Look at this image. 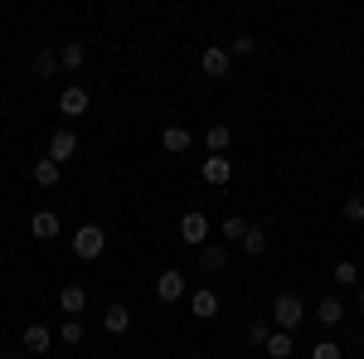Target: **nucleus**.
<instances>
[{
	"label": "nucleus",
	"mask_w": 364,
	"mask_h": 359,
	"mask_svg": "<svg viewBox=\"0 0 364 359\" xmlns=\"http://www.w3.org/2000/svg\"><path fill=\"white\" fill-rule=\"evenodd\" d=\"M272 321H277V331H296V326H301V321H306V301H301V296H296V291H282L277 301H272Z\"/></svg>",
	"instance_id": "obj_1"
},
{
	"label": "nucleus",
	"mask_w": 364,
	"mask_h": 359,
	"mask_svg": "<svg viewBox=\"0 0 364 359\" xmlns=\"http://www.w3.org/2000/svg\"><path fill=\"white\" fill-rule=\"evenodd\" d=\"M102 248H107V233H102L97 223H83V228L73 233V257L92 262V257H102Z\"/></svg>",
	"instance_id": "obj_2"
},
{
	"label": "nucleus",
	"mask_w": 364,
	"mask_h": 359,
	"mask_svg": "<svg viewBox=\"0 0 364 359\" xmlns=\"http://www.w3.org/2000/svg\"><path fill=\"white\" fill-rule=\"evenodd\" d=\"M180 243H185V248H204V243H209V219H204L199 209H190V214L180 219Z\"/></svg>",
	"instance_id": "obj_3"
},
{
	"label": "nucleus",
	"mask_w": 364,
	"mask_h": 359,
	"mask_svg": "<svg viewBox=\"0 0 364 359\" xmlns=\"http://www.w3.org/2000/svg\"><path fill=\"white\" fill-rule=\"evenodd\" d=\"M228 63H233V54H228V49H219V44H209V49L199 54V68H204L209 78H228Z\"/></svg>",
	"instance_id": "obj_4"
},
{
	"label": "nucleus",
	"mask_w": 364,
	"mask_h": 359,
	"mask_svg": "<svg viewBox=\"0 0 364 359\" xmlns=\"http://www.w3.org/2000/svg\"><path fill=\"white\" fill-rule=\"evenodd\" d=\"M73 151H78V136H73L68 127H58L54 136H49V161L63 166V161H73Z\"/></svg>",
	"instance_id": "obj_5"
},
{
	"label": "nucleus",
	"mask_w": 364,
	"mask_h": 359,
	"mask_svg": "<svg viewBox=\"0 0 364 359\" xmlns=\"http://www.w3.org/2000/svg\"><path fill=\"white\" fill-rule=\"evenodd\" d=\"M58 112H63V117H83L87 112V87L68 83L63 92H58Z\"/></svg>",
	"instance_id": "obj_6"
},
{
	"label": "nucleus",
	"mask_w": 364,
	"mask_h": 359,
	"mask_svg": "<svg viewBox=\"0 0 364 359\" xmlns=\"http://www.w3.org/2000/svg\"><path fill=\"white\" fill-rule=\"evenodd\" d=\"M199 175H204V185H228L233 180V166H228V156H204Z\"/></svg>",
	"instance_id": "obj_7"
},
{
	"label": "nucleus",
	"mask_w": 364,
	"mask_h": 359,
	"mask_svg": "<svg viewBox=\"0 0 364 359\" xmlns=\"http://www.w3.org/2000/svg\"><path fill=\"white\" fill-rule=\"evenodd\" d=\"M199 267H204V272H224L228 267V248L224 243H204V248H199Z\"/></svg>",
	"instance_id": "obj_8"
},
{
	"label": "nucleus",
	"mask_w": 364,
	"mask_h": 359,
	"mask_svg": "<svg viewBox=\"0 0 364 359\" xmlns=\"http://www.w3.org/2000/svg\"><path fill=\"white\" fill-rule=\"evenodd\" d=\"M49 345H54L49 326H25V340H20V350H29V355H44Z\"/></svg>",
	"instance_id": "obj_9"
},
{
	"label": "nucleus",
	"mask_w": 364,
	"mask_h": 359,
	"mask_svg": "<svg viewBox=\"0 0 364 359\" xmlns=\"http://www.w3.org/2000/svg\"><path fill=\"white\" fill-rule=\"evenodd\" d=\"M156 296H161V301H180V296H185V272H161Z\"/></svg>",
	"instance_id": "obj_10"
},
{
	"label": "nucleus",
	"mask_w": 364,
	"mask_h": 359,
	"mask_svg": "<svg viewBox=\"0 0 364 359\" xmlns=\"http://www.w3.org/2000/svg\"><path fill=\"white\" fill-rule=\"evenodd\" d=\"M87 306V296H83V286H63L58 291V311H68V321H78V311Z\"/></svg>",
	"instance_id": "obj_11"
},
{
	"label": "nucleus",
	"mask_w": 364,
	"mask_h": 359,
	"mask_svg": "<svg viewBox=\"0 0 364 359\" xmlns=\"http://www.w3.org/2000/svg\"><path fill=\"white\" fill-rule=\"evenodd\" d=\"M102 326L112 335H127L132 331V311H127V306H107V311H102Z\"/></svg>",
	"instance_id": "obj_12"
},
{
	"label": "nucleus",
	"mask_w": 364,
	"mask_h": 359,
	"mask_svg": "<svg viewBox=\"0 0 364 359\" xmlns=\"http://www.w3.org/2000/svg\"><path fill=\"white\" fill-rule=\"evenodd\" d=\"M58 63H63V68H83L87 63V44L83 39H68V44L58 49Z\"/></svg>",
	"instance_id": "obj_13"
},
{
	"label": "nucleus",
	"mask_w": 364,
	"mask_h": 359,
	"mask_svg": "<svg viewBox=\"0 0 364 359\" xmlns=\"http://www.w3.org/2000/svg\"><path fill=\"white\" fill-rule=\"evenodd\" d=\"M29 233H34V238H54L58 233V214L54 209H39V214L29 219Z\"/></svg>",
	"instance_id": "obj_14"
},
{
	"label": "nucleus",
	"mask_w": 364,
	"mask_h": 359,
	"mask_svg": "<svg viewBox=\"0 0 364 359\" xmlns=\"http://www.w3.org/2000/svg\"><path fill=\"white\" fill-rule=\"evenodd\" d=\"M190 311H195L199 321H214V316H219V296H214V291H195V296H190Z\"/></svg>",
	"instance_id": "obj_15"
},
{
	"label": "nucleus",
	"mask_w": 364,
	"mask_h": 359,
	"mask_svg": "<svg viewBox=\"0 0 364 359\" xmlns=\"http://www.w3.org/2000/svg\"><path fill=\"white\" fill-rule=\"evenodd\" d=\"M316 321H321V326H340V321H345V301H340V296H326V301L316 306Z\"/></svg>",
	"instance_id": "obj_16"
},
{
	"label": "nucleus",
	"mask_w": 364,
	"mask_h": 359,
	"mask_svg": "<svg viewBox=\"0 0 364 359\" xmlns=\"http://www.w3.org/2000/svg\"><path fill=\"white\" fill-rule=\"evenodd\" d=\"M190 127H166V132H161V146H166V151H175V156H180V151H190Z\"/></svg>",
	"instance_id": "obj_17"
},
{
	"label": "nucleus",
	"mask_w": 364,
	"mask_h": 359,
	"mask_svg": "<svg viewBox=\"0 0 364 359\" xmlns=\"http://www.w3.org/2000/svg\"><path fill=\"white\" fill-rule=\"evenodd\" d=\"M228 141H233V132H228L224 122H214V127H209V132H204V146H209V151H214V156H224V151H228Z\"/></svg>",
	"instance_id": "obj_18"
},
{
	"label": "nucleus",
	"mask_w": 364,
	"mask_h": 359,
	"mask_svg": "<svg viewBox=\"0 0 364 359\" xmlns=\"http://www.w3.org/2000/svg\"><path fill=\"white\" fill-rule=\"evenodd\" d=\"M262 350H267V359H291L296 345H291V335H287V331H277V335H267V345H262Z\"/></svg>",
	"instance_id": "obj_19"
},
{
	"label": "nucleus",
	"mask_w": 364,
	"mask_h": 359,
	"mask_svg": "<svg viewBox=\"0 0 364 359\" xmlns=\"http://www.w3.org/2000/svg\"><path fill=\"white\" fill-rule=\"evenodd\" d=\"M58 175H63V166H58V161H49V156H44V161H39V166H34V185H44V190H49V185H58Z\"/></svg>",
	"instance_id": "obj_20"
},
{
	"label": "nucleus",
	"mask_w": 364,
	"mask_h": 359,
	"mask_svg": "<svg viewBox=\"0 0 364 359\" xmlns=\"http://www.w3.org/2000/svg\"><path fill=\"white\" fill-rule=\"evenodd\" d=\"M243 238H248V223L238 219V214H233V219H224V243H243Z\"/></svg>",
	"instance_id": "obj_21"
},
{
	"label": "nucleus",
	"mask_w": 364,
	"mask_h": 359,
	"mask_svg": "<svg viewBox=\"0 0 364 359\" xmlns=\"http://www.w3.org/2000/svg\"><path fill=\"white\" fill-rule=\"evenodd\" d=\"M243 248H248V257H262V252H267V233H262V228H248Z\"/></svg>",
	"instance_id": "obj_22"
},
{
	"label": "nucleus",
	"mask_w": 364,
	"mask_h": 359,
	"mask_svg": "<svg viewBox=\"0 0 364 359\" xmlns=\"http://www.w3.org/2000/svg\"><path fill=\"white\" fill-rule=\"evenodd\" d=\"M340 282V286H355V282H360V267H355V262H336V272H331Z\"/></svg>",
	"instance_id": "obj_23"
},
{
	"label": "nucleus",
	"mask_w": 364,
	"mask_h": 359,
	"mask_svg": "<svg viewBox=\"0 0 364 359\" xmlns=\"http://www.w3.org/2000/svg\"><path fill=\"white\" fill-rule=\"evenodd\" d=\"M345 219L364 223V194H350V199H345Z\"/></svg>",
	"instance_id": "obj_24"
},
{
	"label": "nucleus",
	"mask_w": 364,
	"mask_h": 359,
	"mask_svg": "<svg viewBox=\"0 0 364 359\" xmlns=\"http://www.w3.org/2000/svg\"><path fill=\"white\" fill-rule=\"evenodd\" d=\"M311 359H345V350H340L336 340H321V345L311 350Z\"/></svg>",
	"instance_id": "obj_25"
},
{
	"label": "nucleus",
	"mask_w": 364,
	"mask_h": 359,
	"mask_svg": "<svg viewBox=\"0 0 364 359\" xmlns=\"http://www.w3.org/2000/svg\"><path fill=\"white\" fill-rule=\"evenodd\" d=\"M49 73H54V54L39 49V54H34V78H49Z\"/></svg>",
	"instance_id": "obj_26"
},
{
	"label": "nucleus",
	"mask_w": 364,
	"mask_h": 359,
	"mask_svg": "<svg viewBox=\"0 0 364 359\" xmlns=\"http://www.w3.org/2000/svg\"><path fill=\"white\" fill-rule=\"evenodd\" d=\"M58 340H63V345H78V340H83V321H63Z\"/></svg>",
	"instance_id": "obj_27"
},
{
	"label": "nucleus",
	"mask_w": 364,
	"mask_h": 359,
	"mask_svg": "<svg viewBox=\"0 0 364 359\" xmlns=\"http://www.w3.org/2000/svg\"><path fill=\"white\" fill-rule=\"evenodd\" d=\"M267 321H248V345H267Z\"/></svg>",
	"instance_id": "obj_28"
},
{
	"label": "nucleus",
	"mask_w": 364,
	"mask_h": 359,
	"mask_svg": "<svg viewBox=\"0 0 364 359\" xmlns=\"http://www.w3.org/2000/svg\"><path fill=\"white\" fill-rule=\"evenodd\" d=\"M252 49H257V39H248V34H238V39L228 44V54H238V58H248Z\"/></svg>",
	"instance_id": "obj_29"
},
{
	"label": "nucleus",
	"mask_w": 364,
	"mask_h": 359,
	"mask_svg": "<svg viewBox=\"0 0 364 359\" xmlns=\"http://www.w3.org/2000/svg\"><path fill=\"white\" fill-rule=\"evenodd\" d=\"M360 311H364V282H360Z\"/></svg>",
	"instance_id": "obj_30"
},
{
	"label": "nucleus",
	"mask_w": 364,
	"mask_h": 359,
	"mask_svg": "<svg viewBox=\"0 0 364 359\" xmlns=\"http://www.w3.org/2000/svg\"><path fill=\"white\" fill-rule=\"evenodd\" d=\"M185 359H199V355H195V350H190V355H185Z\"/></svg>",
	"instance_id": "obj_31"
},
{
	"label": "nucleus",
	"mask_w": 364,
	"mask_h": 359,
	"mask_svg": "<svg viewBox=\"0 0 364 359\" xmlns=\"http://www.w3.org/2000/svg\"><path fill=\"white\" fill-rule=\"evenodd\" d=\"M360 25H364V15H360Z\"/></svg>",
	"instance_id": "obj_32"
}]
</instances>
